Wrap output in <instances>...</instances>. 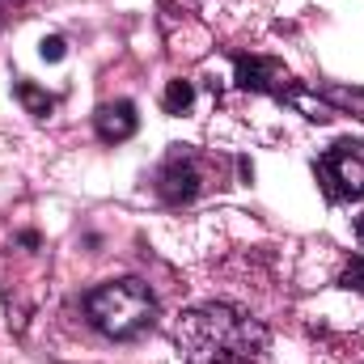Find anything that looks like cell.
Returning <instances> with one entry per match:
<instances>
[{"instance_id":"6da1fadb","label":"cell","mask_w":364,"mask_h":364,"mask_svg":"<svg viewBox=\"0 0 364 364\" xmlns=\"http://www.w3.org/2000/svg\"><path fill=\"white\" fill-rule=\"evenodd\" d=\"M182 364H259L267 356V326L237 305H195L174 326Z\"/></svg>"},{"instance_id":"7a4b0ae2","label":"cell","mask_w":364,"mask_h":364,"mask_svg":"<svg viewBox=\"0 0 364 364\" xmlns=\"http://www.w3.org/2000/svg\"><path fill=\"white\" fill-rule=\"evenodd\" d=\"M85 318L106 339H136L157 322V296L144 279H110L85 292Z\"/></svg>"},{"instance_id":"3957f363","label":"cell","mask_w":364,"mask_h":364,"mask_svg":"<svg viewBox=\"0 0 364 364\" xmlns=\"http://www.w3.org/2000/svg\"><path fill=\"white\" fill-rule=\"evenodd\" d=\"M318 178L331 199H364V144L339 140L318 157Z\"/></svg>"},{"instance_id":"277c9868","label":"cell","mask_w":364,"mask_h":364,"mask_svg":"<svg viewBox=\"0 0 364 364\" xmlns=\"http://www.w3.org/2000/svg\"><path fill=\"white\" fill-rule=\"evenodd\" d=\"M157 191L166 203H191L199 195V170H195V157L191 153H170L161 174H157Z\"/></svg>"},{"instance_id":"5b68a950","label":"cell","mask_w":364,"mask_h":364,"mask_svg":"<svg viewBox=\"0 0 364 364\" xmlns=\"http://www.w3.org/2000/svg\"><path fill=\"white\" fill-rule=\"evenodd\" d=\"M237 85L250 93H272L288 85V73L279 60H263V55H237Z\"/></svg>"},{"instance_id":"8992f818","label":"cell","mask_w":364,"mask_h":364,"mask_svg":"<svg viewBox=\"0 0 364 364\" xmlns=\"http://www.w3.org/2000/svg\"><path fill=\"white\" fill-rule=\"evenodd\" d=\"M93 127H97V140H106V144H123V140L136 136L140 119H136V106H132V102H106V106H97Z\"/></svg>"},{"instance_id":"52a82bcc","label":"cell","mask_w":364,"mask_h":364,"mask_svg":"<svg viewBox=\"0 0 364 364\" xmlns=\"http://www.w3.org/2000/svg\"><path fill=\"white\" fill-rule=\"evenodd\" d=\"M13 93H17V102H21L34 119H47V114L55 110V97H51L47 90H38L34 81H17V85H13Z\"/></svg>"},{"instance_id":"ba28073f","label":"cell","mask_w":364,"mask_h":364,"mask_svg":"<svg viewBox=\"0 0 364 364\" xmlns=\"http://www.w3.org/2000/svg\"><path fill=\"white\" fill-rule=\"evenodd\" d=\"M191 102H195V85H191V81H170V90H166V110H170V114H182V110H191Z\"/></svg>"},{"instance_id":"9c48e42d","label":"cell","mask_w":364,"mask_h":364,"mask_svg":"<svg viewBox=\"0 0 364 364\" xmlns=\"http://www.w3.org/2000/svg\"><path fill=\"white\" fill-rule=\"evenodd\" d=\"M38 51H43V60H47V64H60V60H64V51H68V43H64L60 34H47V38L38 43Z\"/></svg>"},{"instance_id":"30bf717a","label":"cell","mask_w":364,"mask_h":364,"mask_svg":"<svg viewBox=\"0 0 364 364\" xmlns=\"http://www.w3.org/2000/svg\"><path fill=\"white\" fill-rule=\"evenodd\" d=\"M339 284H343V288H352V292H364V259H352Z\"/></svg>"},{"instance_id":"8fae6325","label":"cell","mask_w":364,"mask_h":364,"mask_svg":"<svg viewBox=\"0 0 364 364\" xmlns=\"http://www.w3.org/2000/svg\"><path fill=\"white\" fill-rule=\"evenodd\" d=\"M21 4H26V0H0V26H4V21H9V17L21 9Z\"/></svg>"},{"instance_id":"7c38bea8","label":"cell","mask_w":364,"mask_h":364,"mask_svg":"<svg viewBox=\"0 0 364 364\" xmlns=\"http://www.w3.org/2000/svg\"><path fill=\"white\" fill-rule=\"evenodd\" d=\"M356 242H360V246H364V212H360V216H356Z\"/></svg>"}]
</instances>
